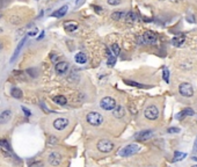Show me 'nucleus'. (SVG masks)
Here are the masks:
<instances>
[{
  "mask_svg": "<svg viewBox=\"0 0 197 167\" xmlns=\"http://www.w3.org/2000/svg\"><path fill=\"white\" fill-rule=\"evenodd\" d=\"M191 167H197V165H193Z\"/></svg>",
  "mask_w": 197,
  "mask_h": 167,
  "instance_id": "obj_39",
  "label": "nucleus"
},
{
  "mask_svg": "<svg viewBox=\"0 0 197 167\" xmlns=\"http://www.w3.org/2000/svg\"><path fill=\"white\" fill-rule=\"evenodd\" d=\"M62 160H63V157H62V154L58 153V152H52V153H50V156H49V163H50V165H52V166H59L60 163H62Z\"/></svg>",
  "mask_w": 197,
  "mask_h": 167,
  "instance_id": "obj_9",
  "label": "nucleus"
},
{
  "mask_svg": "<svg viewBox=\"0 0 197 167\" xmlns=\"http://www.w3.org/2000/svg\"><path fill=\"white\" fill-rule=\"evenodd\" d=\"M107 64H108V66H110V67L116 64V57H115L114 55H111L109 50H108V62H107Z\"/></svg>",
  "mask_w": 197,
  "mask_h": 167,
  "instance_id": "obj_25",
  "label": "nucleus"
},
{
  "mask_svg": "<svg viewBox=\"0 0 197 167\" xmlns=\"http://www.w3.org/2000/svg\"><path fill=\"white\" fill-rule=\"evenodd\" d=\"M53 128L56 129V130H58V131H63V130H65L66 128H67V125H69V120L67 118H64V117H59V118H56L55 121H53Z\"/></svg>",
  "mask_w": 197,
  "mask_h": 167,
  "instance_id": "obj_7",
  "label": "nucleus"
},
{
  "mask_svg": "<svg viewBox=\"0 0 197 167\" xmlns=\"http://www.w3.org/2000/svg\"><path fill=\"white\" fill-rule=\"evenodd\" d=\"M185 42H186V36H185V35H179V36H175V37L172 40V43H173V45H174V47H178V48L182 47Z\"/></svg>",
  "mask_w": 197,
  "mask_h": 167,
  "instance_id": "obj_13",
  "label": "nucleus"
},
{
  "mask_svg": "<svg viewBox=\"0 0 197 167\" xmlns=\"http://www.w3.org/2000/svg\"><path fill=\"white\" fill-rule=\"evenodd\" d=\"M43 37H44V31H42V33H41V35H40V36L37 37V41H40V40H42Z\"/></svg>",
  "mask_w": 197,
  "mask_h": 167,
  "instance_id": "obj_35",
  "label": "nucleus"
},
{
  "mask_svg": "<svg viewBox=\"0 0 197 167\" xmlns=\"http://www.w3.org/2000/svg\"><path fill=\"white\" fill-rule=\"evenodd\" d=\"M30 167H43V164L42 163H35V164L30 165Z\"/></svg>",
  "mask_w": 197,
  "mask_h": 167,
  "instance_id": "obj_33",
  "label": "nucleus"
},
{
  "mask_svg": "<svg viewBox=\"0 0 197 167\" xmlns=\"http://www.w3.org/2000/svg\"><path fill=\"white\" fill-rule=\"evenodd\" d=\"M143 37V41H144V44H153L157 42V34L151 31V30H147L144 33V35L142 36Z\"/></svg>",
  "mask_w": 197,
  "mask_h": 167,
  "instance_id": "obj_8",
  "label": "nucleus"
},
{
  "mask_svg": "<svg viewBox=\"0 0 197 167\" xmlns=\"http://www.w3.org/2000/svg\"><path fill=\"white\" fill-rule=\"evenodd\" d=\"M124 83L126 84V85H129V86H135V87H140V88H143V87H144V86H143V85H140V84L135 83V81H130V80H124Z\"/></svg>",
  "mask_w": 197,
  "mask_h": 167,
  "instance_id": "obj_29",
  "label": "nucleus"
},
{
  "mask_svg": "<svg viewBox=\"0 0 197 167\" xmlns=\"http://www.w3.org/2000/svg\"><path fill=\"white\" fill-rule=\"evenodd\" d=\"M159 1H164V0H159Z\"/></svg>",
  "mask_w": 197,
  "mask_h": 167,
  "instance_id": "obj_40",
  "label": "nucleus"
},
{
  "mask_svg": "<svg viewBox=\"0 0 197 167\" xmlns=\"http://www.w3.org/2000/svg\"><path fill=\"white\" fill-rule=\"evenodd\" d=\"M179 92L182 96H186V97H190L194 95V88L190 84L188 83H183L179 86Z\"/></svg>",
  "mask_w": 197,
  "mask_h": 167,
  "instance_id": "obj_6",
  "label": "nucleus"
},
{
  "mask_svg": "<svg viewBox=\"0 0 197 167\" xmlns=\"http://www.w3.org/2000/svg\"><path fill=\"white\" fill-rule=\"evenodd\" d=\"M194 152H197V137L196 141H195V144H194Z\"/></svg>",
  "mask_w": 197,
  "mask_h": 167,
  "instance_id": "obj_36",
  "label": "nucleus"
},
{
  "mask_svg": "<svg viewBox=\"0 0 197 167\" xmlns=\"http://www.w3.org/2000/svg\"><path fill=\"white\" fill-rule=\"evenodd\" d=\"M111 51H112V55H114L115 57H117V56L119 55V52H121L119 45H118V44H116V43H114V44L111 45Z\"/></svg>",
  "mask_w": 197,
  "mask_h": 167,
  "instance_id": "obj_27",
  "label": "nucleus"
},
{
  "mask_svg": "<svg viewBox=\"0 0 197 167\" xmlns=\"http://www.w3.org/2000/svg\"><path fill=\"white\" fill-rule=\"evenodd\" d=\"M171 1H172V2H181L182 0H171Z\"/></svg>",
  "mask_w": 197,
  "mask_h": 167,
  "instance_id": "obj_37",
  "label": "nucleus"
},
{
  "mask_svg": "<svg viewBox=\"0 0 197 167\" xmlns=\"http://www.w3.org/2000/svg\"><path fill=\"white\" fill-rule=\"evenodd\" d=\"M193 115H195L194 109H191V108H185L180 114L176 115V118H183V117H186V116H193Z\"/></svg>",
  "mask_w": 197,
  "mask_h": 167,
  "instance_id": "obj_17",
  "label": "nucleus"
},
{
  "mask_svg": "<svg viewBox=\"0 0 197 167\" xmlns=\"http://www.w3.org/2000/svg\"><path fill=\"white\" fill-rule=\"evenodd\" d=\"M86 121L87 123H89L91 125H94V127H98V125H101L103 123V116L101 114H98L96 111H91L87 114L86 116Z\"/></svg>",
  "mask_w": 197,
  "mask_h": 167,
  "instance_id": "obj_2",
  "label": "nucleus"
},
{
  "mask_svg": "<svg viewBox=\"0 0 197 167\" xmlns=\"http://www.w3.org/2000/svg\"><path fill=\"white\" fill-rule=\"evenodd\" d=\"M136 20H137V15H136L133 12H128V13L125 14V21H126V22L132 23V22H135Z\"/></svg>",
  "mask_w": 197,
  "mask_h": 167,
  "instance_id": "obj_22",
  "label": "nucleus"
},
{
  "mask_svg": "<svg viewBox=\"0 0 197 167\" xmlns=\"http://www.w3.org/2000/svg\"><path fill=\"white\" fill-rule=\"evenodd\" d=\"M74 59L78 64H85L87 62V56L84 54V52H78L76 56H74Z\"/></svg>",
  "mask_w": 197,
  "mask_h": 167,
  "instance_id": "obj_19",
  "label": "nucleus"
},
{
  "mask_svg": "<svg viewBox=\"0 0 197 167\" xmlns=\"http://www.w3.org/2000/svg\"><path fill=\"white\" fill-rule=\"evenodd\" d=\"M139 151H140V146H139V145H137V144H129V145H126L125 148H123L122 150H119L118 154H119L121 157L126 158V157H131V156L138 153Z\"/></svg>",
  "mask_w": 197,
  "mask_h": 167,
  "instance_id": "obj_1",
  "label": "nucleus"
},
{
  "mask_svg": "<svg viewBox=\"0 0 197 167\" xmlns=\"http://www.w3.org/2000/svg\"><path fill=\"white\" fill-rule=\"evenodd\" d=\"M12 118V111L9 109H6L3 111H1L0 114V124H6L10 121Z\"/></svg>",
  "mask_w": 197,
  "mask_h": 167,
  "instance_id": "obj_12",
  "label": "nucleus"
},
{
  "mask_svg": "<svg viewBox=\"0 0 197 167\" xmlns=\"http://www.w3.org/2000/svg\"><path fill=\"white\" fill-rule=\"evenodd\" d=\"M168 132H169V134H173V132H174V134H179V132H180V129H179V128H175V127H174V128H169V129H168Z\"/></svg>",
  "mask_w": 197,
  "mask_h": 167,
  "instance_id": "obj_31",
  "label": "nucleus"
},
{
  "mask_svg": "<svg viewBox=\"0 0 197 167\" xmlns=\"http://www.w3.org/2000/svg\"><path fill=\"white\" fill-rule=\"evenodd\" d=\"M186 157H187V153L176 151V152L174 153V159H173V161H181V160H183Z\"/></svg>",
  "mask_w": 197,
  "mask_h": 167,
  "instance_id": "obj_24",
  "label": "nucleus"
},
{
  "mask_svg": "<svg viewBox=\"0 0 197 167\" xmlns=\"http://www.w3.org/2000/svg\"><path fill=\"white\" fill-rule=\"evenodd\" d=\"M36 34H37V30H33V31L28 33V35H29V36H35Z\"/></svg>",
  "mask_w": 197,
  "mask_h": 167,
  "instance_id": "obj_34",
  "label": "nucleus"
},
{
  "mask_svg": "<svg viewBox=\"0 0 197 167\" xmlns=\"http://www.w3.org/2000/svg\"><path fill=\"white\" fill-rule=\"evenodd\" d=\"M125 12H114L111 14V19L115 20V21H119L122 19H125Z\"/></svg>",
  "mask_w": 197,
  "mask_h": 167,
  "instance_id": "obj_20",
  "label": "nucleus"
},
{
  "mask_svg": "<svg viewBox=\"0 0 197 167\" xmlns=\"http://www.w3.org/2000/svg\"><path fill=\"white\" fill-rule=\"evenodd\" d=\"M10 95H12L13 97H15V99H21V97H22V90H21L20 88L14 87V88L10 89Z\"/></svg>",
  "mask_w": 197,
  "mask_h": 167,
  "instance_id": "obj_23",
  "label": "nucleus"
},
{
  "mask_svg": "<svg viewBox=\"0 0 197 167\" xmlns=\"http://www.w3.org/2000/svg\"><path fill=\"white\" fill-rule=\"evenodd\" d=\"M107 2L109 5H111V6H117V5H119L122 2V0H107Z\"/></svg>",
  "mask_w": 197,
  "mask_h": 167,
  "instance_id": "obj_30",
  "label": "nucleus"
},
{
  "mask_svg": "<svg viewBox=\"0 0 197 167\" xmlns=\"http://www.w3.org/2000/svg\"><path fill=\"white\" fill-rule=\"evenodd\" d=\"M100 107L103 110H112L116 107V101H115V99H112L110 96H105V97L101 99Z\"/></svg>",
  "mask_w": 197,
  "mask_h": 167,
  "instance_id": "obj_4",
  "label": "nucleus"
},
{
  "mask_svg": "<svg viewBox=\"0 0 197 167\" xmlns=\"http://www.w3.org/2000/svg\"><path fill=\"white\" fill-rule=\"evenodd\" d=\"M55 69H56V72L58 74H64L69 70V64L66 62H59V63H56Z\"/></svg>",
  "mask_w": 197,
  "mask_h": 167,
  "instance_id": "obj_11",
  "label": "nucleus"
},
{
  "mask_svg": "<svg viewBox=\"0 0 197 167\" xmlns=\"http://www.w3.org/2000/svg\"><path fill=\"white\" fill-rule=\"evenodd\" d=\"M64 27H65V30H66V31L72 33V31H76V30L78 29V23L74 22V21H67V22H65Z\"/></svg>",
  "mask_w": 197,
  "mask_h": 167,
  "instance_id": "obj_16",
  "label": "nucleus"
},
{
  "mask_svg": "<svg viewBox=\"0 0 197 167\" xmlns=\"http://www.w3.org/2000/svg\"><path fill=\"white\" fill-rule=\"evenodd\" d=\"M67 9H69L67 6H63V7H60L59 9H57L56 12H53V13H52V16H55V17H63V16L67 13Z\"/></svg>",
  "mask_w": 197,
  "mask_h": 167,
  "instance_id": "obj_18",
  "label": "nucleus"
},
{
  "mask_svg": "<svg viewBox=\"0 0 197 167\" xmlns=\"http://www.w3.org/2000/svg\"><path fill=\"white\" fill-rule=\"evenodd\" d=\"M112 114L116 118H122L124 115H125V109L122 107V106H116L114 109H112Z\"/></svg>",
  "mask_w": 197,
  "mask_h": 167,
  "instance_id": "obj_14",
  "label": "nucleus"
},
{
  "mask_svg": "<svg viewBox=\"0 0 197 167\" xmlns=\"http://www.w3.org/2000/svg\"><path fill=\"white\" fill-rule=\"evenodd\" d=\"M96 148H98V150L100 152L109 153L114 149V143L111 141H109V139H101V141H98Z\"/></svg>",
  "mask_w": 197,
  "mask_h": 167,
  "instance_id": "obj_3",
  "label": "nucleus"
},
{
  "mask_svg": "<svg viewBox=\"0 0 197 167\" xmlns=\"http://www.w3.org/2000/svg\"><path fill=\"white\" fill-rule=\"evenodd\" d=\"M53 101H55L57 104H59V106H64V104H66V102H67V100H66V97H65L64 95H57V96H55V97H53Z\"/></svg>",
  "mask_w": 197,
  "mask_h": 167,
  "instance_id": "obj_21",
  "label": "nucleus"
},
{
  "mask_svg": "<svg viewBox=\"0 0 197 167\" xmlns=\"http://www.w3.org/2000/svg\"><path fill=\"white\" fill-rule=\"evenodd\" d=\"M0 148L5 151H10V145L6 139H0Z\"/></svg>",
  "mask_w": 197,
  "mask_h": 167,
  "instance_id": "obj_26",
  "label": "nucleus"
},
{
  "mask_svg": "<svg viewBox=\"0 0 197 167\" xmlns=\"http://www.w3.org/2000/svg\"><path fill=\"white\" fill-rule=\"evenodd\" d=\"M162 78L166 83L168 84L169 83V71L167 67H164V71H162Z\"/></svg>",
  "mask_w": 197,
  "mask_h": 167,
  "instance_id": "obj_28",
  "label": "nucleus"
},
{
  "mask_svg": "<svg viewBox=\"0 0 197 167\" xmlns=\"http://www.w3.org/2000/svg\"><path fill=\"white\" fill-rule=\"evenodd\" d=\"M1 48H2V44H1V43H0V49H1Z\"/></svg>",
  "mask_w": 197,
  "mask_h": 167,
  "instance_id": "obj_38",
  "label": "nucleus"
},
{
  "mask_svg": "<svg viewBox=\"0 0 197 167\" xmlns=\"http://www.w3.org/2000/svg\"><path fill=\"white\" fill-rule=\"evenodd\" d=\"M153 135H154V132L152 130H143L136 135V139L137 141H147V139L152 138Z\"/></svg>",
  "mask_w": 197,
  "mask_h": 167,
  "instance_id": "obj_10",
  "label": "nucleus"
},
{
  "mask_svg": "<svg viewBox=\"0 0 197 167\" xmlns=\"http://www.w3.org/2000/svg\"><path fill=\"white\" fill-rule=\"evenodd\" d=\"M21 108H22V110H23V113H24L26 116H31V113H30L29 109H27L26 107H21Z\"/></svg>",
  "mask_w": 197,
  "mask_h": 167,
  "instance_id": "obj_32",
  "label": "nucleus"
},
{
  "mask_svg": "<svg viewBox=\"0 0 197 167\" xmlns=\"http://www.w3.org/2000/svg\"><path fill=\"white\" fill-rule=\"evenodd\" d=\"M144 115H145V117H146L147 120L154 121V120H157V118L159 117V109H158L157 106H153V104H152V106H148V107L145 109Z\"/></svg>",
  "mask_w": 197,
  "mask_h": 167,
  "instance_id": "obj_5",
  "label": "nucleus"
},
{
  "mask_svg": "<svg viewBox=\"0 0 197 167\" xmlns=\"http://www.w3.org/2000/svg\"><path fill=\"white\" fill-rule=\"evenodd\" d=\"M24 42H26V37H23V38L21 40V42L19 43V45L16 47V49H15V51H14V54H13V57L10 58V63H13V62L17 58V56H19V54H20V51H21V49H22V47H23V44H24Z\"/></svg>",
  "mask_w": 197,
  "mask_h": 167,
  "instance_id": "obj_15",
  "label": "nucleus"
}]
</instances>
